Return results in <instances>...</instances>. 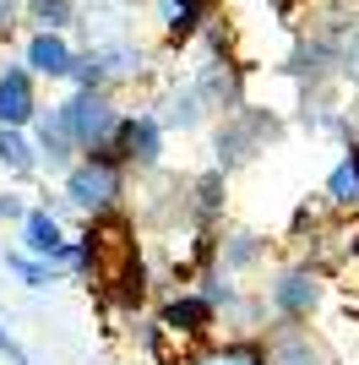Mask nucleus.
I'll return each mask as SVG.
<instances>
[{
	"mask_svg": "<svg viewBox=\"0 0 359 365\" xmlns=\"http://www.w3.org/2000/svg\"><path fill=\"white\" fill-rule=\"evenodd\" d=\"M6 273H16L28 289H49L55 284V262H44V257H28V251H6Z\"/></svg>",
	"mask_w": 359,
	"mask_h": 365,
	"instance_id": "a211bd4d",
	"label": "nucleus"
},
{
	"mask_svg": "<svg viewBox=\"0 0 359 365\" xmlns=\"http://www.w3.org/2000/svg\"><path fill=\"white\" fill-rule=\"evenodd\" d=\"M60 82H71V93H76V88H104V71H98V49H93V44H88V49H76Z\"/></svg>",
	"mask_w": 359,
	"mask_h": 365,
	"instance_id": "6ab92c4d",
	"label": "nucleus"
},
{
	"mask_svg": "<svg viewBox=\"0 0 359 365\" xmlns=\"http://www.w3.org/2000/svg\"><path fill=\"white\" fill-rule=\"evenodd\" d=\"M283 137V120L267 109H229V120L218 125V169H239L251 164L256 153H267V142Z\"/></svg>",
	"mask_w": 359,
	"mask_h": 365,
	"instance_id": "7ed1b4c3",
	"label": "nucleus"
},
{
	"mask_svg": "<svg viewBox=\"0 0 359 365\" xmlns=\"http://www.w3.org/2000/svg\"><path fill=\"white\" fill-rule=\"evenodd\" d=\"M28 207H22V197L16 191H0V218H22Z\"/></svg>",
	"mask_w": 359,
	"mask_h": 365,
	"instance_id": "5701e85b",
	"label": "nucleus"
},
{
	"mask_svg": "<svg viewBox=\"0 0 359 365\" xmlns=\"http://www.w3.org/2000/svg\"><path fill=\"white\" fill-rule=\"evenodd\" d=\"M158 109H164V115H152V120L164 125V131H196V125L207 120V109H202V98L191 93V82H185V88H169Z\"/></svg>",
	"mask_w": 359,
	"mask_h": 365,
	"instance_id": "2eb2a0df",
	"label": "nucleus"
},
{
	"mask_svg": "<svg viewBox=\"0 0 359 365\" xmlns=\"http://www.w3.org/2000/svg\"><path fill=\"white\" fill-rule=\"evenodd\" d=\"M261 349H267V365H338V354L327 349V338H316L299 322H278Z\"/></svg>",
	"mask_w": 359,
	"mask_h": 365,
	"instance_id": "423d86ee",
	"label": "nucleus"
},
{
	"mask_svg": "<svg viewBox=\"0 0 359 365\" xmlns=\"http://www.w3.org/2000/svg\"><path fill=\"white\" fill-rule=\"evenodd\" d=\"M22 16L44 33H66V28L82 22V6L76 0H22Z\"/></svg>",
	"mask_w": 359,
	"mask_h": 365,
	"instance_id": "dca6fc26",
	"label": "nucleus"
},
{
	"mask_svg": "<svg viewBox=\"0 0 359 365\" xmlns=\"http://www.w3.org/2000/svg\"><path fill=\"white\" fill-rule=\"evenodd\" d=\"M0 169H11V175H33L38 169V148L28 142L22 125H0Z\"/></svg>",
	"mask_w": 359,
	"mask_h": 365,
	"instance_id": "f3484780",
	"label": "nucleus"
},
{
	"mask_svg": "<svg viewBox=\"0 0 359 365\" xmlns=\"http://www.w3.org/2000/svg\"><path fill=\"white\" fill-rule=\"evenodd\" d=\"M22 245H28V257L55 262V257H60V245H66V229H60V218L49 213V207H28V213H22Z\"/></svg>",
	"mask_w": 359,
	"mask_h": 365,
	"instance_id": "4468645a",
	"label": "nucleus"
},
{
	"mask_svg": "<svg viewBox=\"0 0 359 365\" xmlns=\"http://www.w3.org/2000/svg\"><path fill=\"white\" fill-rule=\"evenodd\" d=\"M28 125H33V137H38L33 148L44 153V164H49V169H66V158H71L76 148H71V137H66V120H60V109H55V104H49V109L38 104Z\"/></svg>",
	"mask_w": 359,
	"mask_h": 365,
	"instance_id": "ddd939ff",
	"label": "nucleus"
},
{
	"mask_svg": "<svg viewBox=\"0 0 359 365\" xmlns=\"http://www.w3.org/2000/svg\"><path fill=\"white\" fill-rule=\"evenodd\" d=\"M120 197H125V175H120V164L82 158V164L66 169V202L82 207V213H109Z\"/></svg>",
	"mask_w": 359,
	"mask_h": 365,
	"instance_id": "20e7f679",
	"label": "nucleus"
},
{
	"mask_svg": "<svg viewBox=\"0 0 359 365\" xmlns=\"http://www.w3.org/2000/svg\"><path fill=\"white\" fill-rule=\"evenodd\" d=\"M338 66H343V76L359 88V28H348L343 38H338Z\"/></svg>",
	"mask_w": 359,
	"mask_h": 365,
	"instance_id": "aec40b11",
	"label": "nucleus"
},
{
	"mask_svg": "<svg viewBox=\"0 0 359 365\" xmlns=\"http://www.w3.org/2000/svg\"><path fill=\"white\" fill-rule=\"evenodd\" d=\"M321 300H327V278H321V267H311V262H288V267H278L272 284L261 289V305H267L278 322L316 317Z\"/></svg>",
	"mask_w": 359,
	"mask_h": 365,
	"instance_id": "f257e3e1",
	"label": "nucleus"
},
{
	"mask_svg": "<svg viewBox=\"0 0 359 365\" xmlns=\"http://www.w3.org/2000/svg\"><path fill=\"white\" fill-rule=\"evenodd\" d=\"M158 327H164L169 344H180V354L196 349V344H207L212 327H218V311H212L202 294H169L164 311H158Z\"/></svg>",
	"mask_w": 359,
	"mask_h": 365,
	"instance_id": "39448f33",
	"label": "nucleus"
},
{
	"mask_svg": "<svg viewBox=\"0 0 359 365\" xmlns=\"http://www.w3.org/2000/svg\"><path fill=\"white\" fill-rule=\"evenodd\" d=\"M71 55H76V49H71V38H66V33H44V28H38V33L28 38V44H22V66H28L33 76H55V82L66 76Z\"/></svg>",
	"mask_w": 359,
	"mask_h": 365,
	"instance_id": "1a4fd4ad",
	"label": "nucleus"
},
{
	"mask_svg": "<svg viewBox=\"0 0 359 365\" xmlns=\"http://www.w3.org/2000/svg\"><path fill=\"white\" fill-rule=\"evenodd\" d=\"M38 76L28 66H0V125H28L38 109Z\"/></svg>",
	"mask_w": 359,
	"mask_h": 365,
	"instance_id": "6e6552de",
	"label": "nucleus"
},
{
	"mask_svg": "<svg viewBox=\"0 0 359 365\" xmlns=\"http://www.w3.org/2000/svg\"><path fill=\"white\" fill-rule=\"evenodd\" d=\"M207 16H212V0H158V22H164L169 44H191L207 28Z\"/></svg>",
	"mask_w": 359,
	"mask_h": 365,
	"instance_id": "9d476101",
	"label": "nucleus"
},
{
	"mask_svg": "<svg viewBox=\"0 0 359 365\" xmlns=\"http://www.w3.org/2000/svg\"><path fill=\"white\" fill-rule=\"evenodd\" d=\"M60 109V120H66V137H71L76 153H93L104 148V142H115V125H120V109L115 98H109L104 88H76Z\"/></svg>",
	"mask_w": 359,
	"mask_h": 365,
	"instance_id": "f03ea898",
	"label": "nucleus"
},
{
	"mask_svg": "<svg viewBox=\"0 0 359 365\" xmlns=\"http://www.w3.org/2000/svg\"><path fill=\"white\" fill-rule=\"evenodd\" d=\"M16 22H22V0H0V38H11Z\"/></svg>",
	"mask_w": 359,
	"mask_h": 365,
	"instance_id": "4be33fe9",
	"label": "nucleus"
},
{
	"mask_svg": "<svg viewBox=\"0 0 359 365\" xmlns=\"http://www.w3.org/2000/svg\"><path fill=\"white\" fill-rule=\"evenodd\" d=\"M115 153L125 158V164H136V169H158V158H164V125L152 120L147 109L120 115V125H115Z\"/></svg>",
	"mask_w": 359,
	"mask_h": 365,
	"instance_id": "0eeeda50",
	"label": "nucleus"
},
{
	"mask_svg": "<svg viewBox=\"0 0 359 365\" xmlns=\"http://www.w3.org/2000/svg\"><path fill=\"white\" fill-rule=\"evenodd\" d=\"M98 49V71H104V88L109 82H136L147 71V49L131 44V38H109V44H93Z\"/></svg>",
	"mask_w": 359,
	"mask_h": 365,
	"instance_id": "f8f14e48",
	"label": "nucleus"
},
{
	"mask_svg": "<svg viewBox=\"0 0 359 365\" xmlns=\"http://www.w3.org/2000/svg\"><path fill=\"white\" fill-rule=\"evenodd\" d=\"M261 257H267V240L251 235V229H234V235H224V240H212V267H224L229 278H234V273H251Z\"/></svg>",
	"mask_w": 359,
	"mask_h": 365,
	"instance_id": "9b49d317",
	"label": "nucleus"
},
{
	"mask_svg": "<svg viewBox=\"0 0 359 365\" xmlns=\"http://www.w3.org/2000/svg\"><path fill=\"white\" fill-rule=\"evenodd\" d=\"M0 354H6V360H11V365H33V354L22 349V344H16V333H11V327H6V322H0Z\"/></svg>",
	"mask_w": 359,
	"mask_h": 365,
	"instance_id": "412c9836",
	"label": "nucleus"
}]
</instances>
